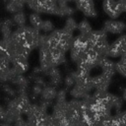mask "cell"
I'll return each mask as SVG.
<instances>
[{
	"label": "cell",
	"instance_id": "7402d4cb",
	"mask_svg": "<svg viewBox=\"0 0 126 126\" xmlns=\"http://www.w3.org/2000/svg\"><path fill=\"white\" fill-rule=\"evenodd\" d=\"M0 24H1V22H0Z\"/></svg>",
	"mask_w": 126,
	"mask_h": 126
},
{
	"label": "cell",
	"instance_id": "9a60e30c",
	"mask_svg": "<svg viewBox=\"0 0 126 126\" xmlns=\"http://www.w3.org/2000/svg\"><path fill=\"white\" fill-rule=\"evenodd\" d=\"M53 30H54V25L52 24L51 21H49V20L42 21V24H41V27H40V31L44 32L45 33H49Z\"/></svg>",
	"mask_w": 126,
	"mask_h": 126
},
{
	"label": "cell",
	"instance_id": "277c9868",
	"mask_svg": "<svg viewBox=\"0 0 126 126\" xmlns=\"http://www.w3.org/2000/svg\"><path fill=\"white\" fill-rule=\"evenodd\" d=\"M125 23L121 21H115V20H108L103 25V31L105 32H110L113 34L121 33L125 31Z\"/></svg>",
	"mask_w": 126,
	"mask_h": 126
},
{
	"label": "cell",
	"instance_id": "5bb4252c",
	"mask_svg": "<svg viewBox=\"0 0 126 126\" xmlns=\"http://www.w3.org/2000/svg\"><path fill=\"white\" fill-rule=\"evenodd\" d=\"M2 89H3L4 94L8 96V98H14V97L17 95V91H16V89H14V88H13L12 86H10V85H7V84L4 83Z\"/></svg>",
	"mask_w": 126,
	"mask_h": 126
},
{
	"label": "cell",
	"instance_id": "5b68a950",
	"mask_svg": "<svg viewBox=\"0 0 126 126\" xmlns=\"http://www.w3.org/2000/svg\"><path fill=\"white\" fill-rule=\"evenodd\" d=\"M26 0H8L6 3V10L12 14L23 11Z\"/></svg>",
	"mask_w": 126,
	"mask_h": 126
},
{
	"label": "cell",
	"instance_id": "6da1fadb",
	"mask_svg": "<svg viewBox=\"0 0 126 126\" xmlns=\"http://www.w3.org/2000/svg\"><path fill=\"white\" fill-rule=\"evenodd\" d=\"M126 6V0H103V11L111 18H118L124 11Z\"/></svg>",
	"mask_w": 126,
	"mask_h": 126
},
{
	"label": "cell",
	"instance_id": "d6986e66",
	"mask_svg": "<svg viewBox=\"0 0 126 126\" xmlns=\"http://www.w3.org/2000/svg\"><path fill=\"white\" fill-rule=\"evenodd\" d=\"M0 126H13L12 124H9V123H5V122H2L0 124Z\"/></svg>",
	"mask_w": 126,
	"mask_h": 126
},
{
	"label": "cell",
	"instance_id": "7c38bea8",
	"mask_svg": "<svg viewBox=\"0 0 126 126\" xmlns=\"http://www.w3.org/2000/svg\"><path fill=\"white\" fill-rule=\"evenodd\" d=\"M77 30L80 32L81 34H89L93 31L91 24L87 20H83L82 22H80L77 25Z\"/></svg>",
	"mask_w": 126,
	"mask_h": 126
},
{
	"label": "cell",
	"instance_id": "ffe728a7",
	"mask_svg": "<svg viewBox=\"0 0 126 126\" xmlns=\"http://www.w3.org/2000/svg\"><path fill=\"white\" fill-rule=\"evenodd\" d=\"M47 1H50V2H55V3H56V0H47Z\"/></svg>",
	"mask_w": 126,
	"mask_h": 126
},
{
	"label": "cell",
	"instance_id": "9c48e42d",
	"mask_svg": "<svg viewBox=\"0 0 126 126\" xmlns=\"http://www.w3.org/2000/svg\"><path fill=\"white\" fill-rule=\"evenodd\" d=\"M12 22H13V24L16 25L17 27H23V26H26V23H27V17H26V14H25L23 11L15 13L14 16H13Z\"/></svg>",
	"mask_w": 126,
	"mask_h": 126
},
{
	"label": "cell",
	"instance_id": "4fadbf2b",
	"mask_svg": "<svg viewBox=\"0 0 126 126\" xmlns=\"http://www.w3.org/2000/svg\"><path fill=\"white\" fill-rule=\"evenodd\" d=\"M77 22L75 21V19L74 18H72V17H68L67 18V20H66V22H65V25H64V30L65 31H67V32H71V33H73L74 32V31L75 30H77Z\"/></svg>",
	"mask_w": 126,
	"mask_h": 126
},
{
	"label": "cell",
	"instance_id": "ac0fdd59",
	"mask_svg": "<svg viewBox=\"0 0 126 126\" xmlns=\"http://www.w3.org/2000/svg\"><path fill=\"white\" fill-rule=\"evenodd\" d=\"M41 91H42V87H41V86H38V85H35V84H34V85L32 86V95H33L34 97L40 95Z\"/></svg>",
	"mask_w": 126,
	"mask_h": 126
},
{
	"label": "cell",
	"instance_id": "44dd1931",
	"mask_svg": "<svg viewBox=\"0 0 126 126\" xmlns=\"http://www.w3.org/2000/svg\"><path fill=\"white\" fill-rule=\"evenodd\" d=\"M28 1H30V0H26V3H27V2H28Z\"/></svg>",
	"mask_w": 126,
	"mask_h": 126
},
{
	"label": "cell",
	"instance_id": "30bf717a",
	"mask_svg": "<svg viewBox=\"0 0 126 126\" xmlns=\"http://www.w3.org/2000/svg\"><path fill=\"white\" fill-rule=\"evenodd\" d=\"M74 13H75V9H73L72 7H70L67 4V5H63V6H58L56 15L60 16V17H71Z\"/></svg>",
	"mask_w": 126,
	"mask_h": 126
},
{
	"label": "cell",
	"instance_id": "ba28073f",
	"mask_svg": "<svg viewBox=\"0 0 126 126\" xmlns=\"http://www.w3.org/2000/svg\"><path fill=\"white\" fill-rule=\"evenodd\" d=\"M29 21L31 23V27H32L33 29L40 32V27H41L43 20L41 19L40 15L38 13H32L29 17Z\"/></svg>",
	"mask_w": 126,
	"mask_h": 126
},
{
	"label": "cell",
	"instance_id": "52a82bcc",
	"mask_svg": "<svg viewBox=\"0 0 126 126\" xmlns=\"http://www.w3.org/2000/svg\"><path fill=\"white\" fill-rule=\"evenodd\" d=\"M13 22L10 19H6L4 20L1 24H0V31H1V34H2V39L8 38L11 33L13 32Z\"/></svg>",
	"mask_w": 126,
	"mask_h": 126
},
{
	"label": "cell",
	"instance_id": "3957f363",
	"mask_svg": "<svg viewBox=\"0 0 126 126\" xmlns=\"http://www.w3.org/2000/svg\"><path fill=\"white\" fill-rule=\"evenodd\" d=\"M76 7L85 16L94 18L96 16V10L94 4V0H76Z\"/></svg>",
	"mask_w": 126,
	"mask_h": 126
},
{
	"label": "cell",
	"instance_id": "7a4b0ae2",
	"mask_svg": "<svg viewBox=\"0 0 126 126\" xmlns=\"http://www.w3.org/2000/svg\"><path fill=\"white\" fill-rule=\"evenodd\" d=\"M125 55V34L119 36L115 41L109 44L108 57H120Z\"/></svg>",
	"mask_w": 126,
	"mask_h": 126
},
{
	"label": "cell",
	"instance_id": "e0dca14e",
	"mask_svg": "<svg viewBox=\"0 0 126 126\" xmlns=\"http://www.w3.org/2000/svg\"><path fill=\"white\" fill-rule=\"evenodd\" d=\"M66 90L64 89H61L59 91H57V94H56V97H55V100L56 102H64L66 101Z\"/></svg>",
	"mask_w": 126,
	"mask_h": 126
},
{
	"label": "cell",
	"instance_id": "8fae6325",
	"mask_svg": "<svg viewBox=\"0 0 126 126\" xmlns=\"http://www.w3.org/2000/svg\"><path fill=\"white\" fill-rule=\"evenodd\" d=\"M114 68H115V72L117 71L119 74H121L123 77H125V74H126V58H125V55H122L119 57V60L118 62H116L114 64Z\"/></svg>",
	"mask_w": 126,
	"mask_h": 126
},
{
	"label": "cell",
	"instance_id": "2e32d148",
	"mask_svg": "<svg viewBox=\"0 0 126 126\" xmlns=\"http://www.w3.org/2000/svg\"><path fill=\"white\" fill-rule=\"evenodd\" d=\"M63 83H64L65 87H66V88H68V89L72 88V87L75 85V78H74V76H73L72 72L65 76V78L63 79Z\"/></svg>",
	"mask_w": 126,
	"mask_h": 126
},
{
	"label": "cell",
	"instance_id": "8992f818",
	"mask_svg": "<svg viewBox=\"0 0 126 126\" xmlns=\"http://www.w3.org/2000/svg\"><path fill=\"white\" fill-rule=\"evenodd\" d=\"M56 94H57V90L55 87H52L50 85H45L42 88L40 96H41V99H44L47 101H52L55 99Z\"/></svg>",
	"mask_w": 126,
	"mask_h": 126
}]
</instances>
